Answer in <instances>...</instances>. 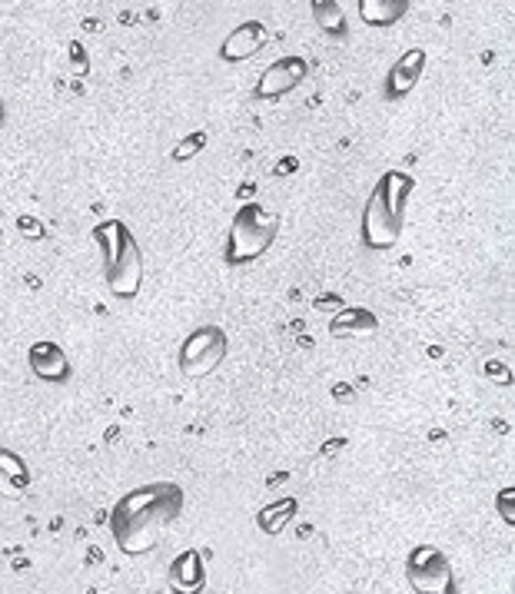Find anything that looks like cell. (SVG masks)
Masks as SVG:
<instances>
[{
  "label": "cell",
  "mask_w": 515,
  "mask_h": 594,
  "mask_svg": "<svg viewBox=\"0 0 515 594\" xmlns=\"http://www.w3.org/2000/svg\"><path fill=\"white\" fill-rule=\"evenodd\" d=\"M406 581L416 594H456V571L442 548L416 545L406 555Z\"/></svg>",
  "instance_id": "obj_5"
},
{
  "label": "cell",
  "mask_w": 515,
  "mask_h": 594,
  "mask_svg": "<svg viewBox=\"0 0 515 594\" xmlns=\"http://www.w3.org/2000/svg\"><path fill=\"white\" fill-rule=\"evenodd\" d=\"M187 495L177 482H150L130 488L110 512V535L123 555L137 558L160 541V531L183 515Z\"/></svg>",
  "instance_id": "obj_1"
},
{
  "label": "cell",
  "mask_w": 515,
  "mask_h": 594,
  "mask_svg": "<svg viewBox=\"0 0 515 594\" xmlns=\"http://www.w3.org/2000/svg\"><path fill=\"white\" fill-rule=\"evenodd\" d=\"M512 498H515V488H502V492H499V505H502V518H506V521H509V525H512V521H515V515H512Z\"/></svg>",
  "instance_id": "obj_17"
},
{
  "label": "cell",
  "mask_w": 515,
  "mask_h": 594,
  "mask_svg": "<svg viewBox=\"0 0 515 594\" xmlns=\"http://www.w3.org/2000/svg\"><path fill=\"white\" fill-rule=\"evenodd\" d=\"M313 20L326 37H346V14L339 0H313Z\"/></svg>",
  "instance_id": "obj_15"
},
{
  "label": "cell",
  "mask_w": 515,
  "mask_h": 594,
  "mask_svg": "<svg viewBox=\"0 0 515 594\" xmlns=\"http://www.w3.org/2000/svg\"><path fill=\"white\" fill-rule=\"evenodd\" d=\"M280 236V216L266 210L263 203H246L233 213L230 229H226L223 259L230 266H246L266 256L273 239Z\"/></svg>",
  "instance_id": "obj_4"
},
{
  "label": "cell",
  "mask_w": 515,
  "mask_h": 594,
  "mask_svg": "<svg viewBox=\"0 0 515 594\" xmlns=\"http://www.w3.org/2000/svg\"><path fill=\"white\" fill-rule=\"evenodd\" d=\"M170 588L177 594H200L206 588V561L197 548L180 551L170 561Z\"/></svg>",
  "instance_id": "obj_11"
},
{
  "label": "cell",
  "mask_w": 515,
  "mask_h": 594,
  "mask_svg": "<svg viewBox=\"0 0 515 594\" xmlns=\"http://www.w3.org/2000/svg\"><path fill=\"white\" fill-rule=\"evenodd\" d=\"M226 352H230V336L223 326H200L193 329L180 346V372L187 379H206L210 372L223 366Z\"/></svg>",
  "instance_id": "obj_6"
},
{
  "label": "cell",
  "mask_w": 515,
  "mask_h": 594,
  "mask_svg": "<svg viewBox=\"0 0 515 594\" xmlns=\"http://www.w3.org/2000/svg\"><path fill=\"white\" fill-rule=\"evenodd\" d=\"M203 147H206V133L203 130H193L190 137H183L177 147L170 150V160L173 163H190L193 156H200L203 153Z\"/></svg>",
  "instance_id": "obj_16"
},
{
  "label": "cell",
  "mask_w": 515,
  "mask_h": 594,
  "mask_svg": "<svg viewBox=\"0 0 515 594\" xmlns=\"http://www.w3.org/2000/svg\"><path fill=\"white\" fill-rule=\"evenodd\" d=\"M412 193H416V180L409 173L386 170L379 176L363 206V223H359V236H363L366 249H393L399 243Z\"/></svg>",
  "instance_id": "obj_2"
},
{
  "label": "cell",
  "mask_w": 515,
  "mask_h": 594,
  "mask_svg": "<svg viewBox=\"0 0 515 594\" xmlns=\"http://www.w3.org/2000/svg\"><path fill=\"white\" fill-rule=\"evenodd\" d=\"M422 70H426V50H419V47L406 50L386 74V100L409 97V93L416 90V83L422 80Z\"/></svg>",
  "instance_id": "obj_9"
},
{
  "label": "cell",
  "mask_w": 515,
  "mask_h": 594,
  "mask_svg": "<svg viewBox=\"0 0 515 594\" xmlns=\"http://www.w3.org/2000/svg\"><path fill=\"white\" fill-rule=\"evenodd\" d=\"M27 366L40 382H50V385H60L74 375V366H70V356L64 352V346H60V342H50V339H40L30 346Z\"/></svg>",
  "instance_id": "obj_8"
},
{
  "label": "cell",
  "mask_w": 515,
  "mask_h": 594,
  "mask_svg": "<svg viewBox=\"0 0 515 594\" xmlns=\"http://www.w3.org/2000/svg\"><path fill=\"white\" fill-rule=\"evenodd\" d=\"M306 77H309L306 57H300V54L280 57L263 70L260 80H256V97L260 100H280V97H286V93H293L296 87H300Z\"/></svg>",
  "instance_id": "obj_7"
},
{
  "label": "cell",
  "mask_w": 515,
  "mask_h": 594,
  "mask_svg": "<svg viewBox=\"0 0 515 594\" xmlns=\"http://www.w3.org/2000/svg\"><path fill=\"white\" fill-rule=\"evenodd\" d=\"M296 508H300L296 498H280V502H270L263 512H256V525H260L263 535H280V531L293 521Z\"/></svg>",
  "instance_id": "obj_14"
},
{
  "label": "cell",
  "mask_w": 515,
  "mask_h": 594,
  "mask_svg": "<svg viewBox=\"0 0 515 594\" xmlns=\"http://www.w3.org/2000/svg\"><path fill=\"white\" fill-rule=\"evenodd\" d=\"M30 488V468L14 448L0 445V495L17 498Z\"/></svg>",
  "instance_id": "obj_12"
},
{
  "label": "cell",
  "mask_w": 515,
  "mask_h": 594,
  "mask_svg": "<svg viewBox=\"0 0 515 594\" xmlns=\"http://www.w3.org/2000/svg\"><path fill=\"white\" fill-rule=\"evenodd\" d=\"M94 243L103 256V276L117 299H137L143 289V249L123 220H103L94 226Z\"/></svg>",
  "instance_id": "obj_3"
},
{
  "label": "cell",
  "mask_w": 515,
  "mask_h": 594,
  "mask_svg": "<svg viewBox=\"0 0 515 594\" xmlns=\"http://www.w3.org/2000/svg\"><path fill=\"white\" fill-rule=\"evenodd\" d=\"M409 7L412 0H359V17H363L366 27L386 30L396 27L409 14Z\"/></svg>",
  "instance_id": "obj_13"
},
{
  "label": "cell",
  "mask_w": 515,
  "mask_h": 594,
  "mask_svg": "<svg viewBox=\"0 0 515 594\" xmlns=\"http://www.w3.org/2000/svg\"><path fill=\"white\" fill-rule=\"evenodd\" d=\"M266 47V27L260 20H246L233 30L230 37L220 44V60L226 64H240V60H250L253 54H260Z\"/></svg>",
  "instance_id": "obj_10"
},
{
  "label": "cell",
  "mask_w": 515,
  "mask_h": 594,
  "mask_svg": "<svg viewBox=\"0 0 515 594\" xmlns=\"http://www.w3.org/2000/svg\"><path fill=\"white\" fill-rule=\"evenodd\" d=\"M0 123H4V97H0Z\"/></svg>",
  "instance_id": "obj_18"
}]
</instances>
